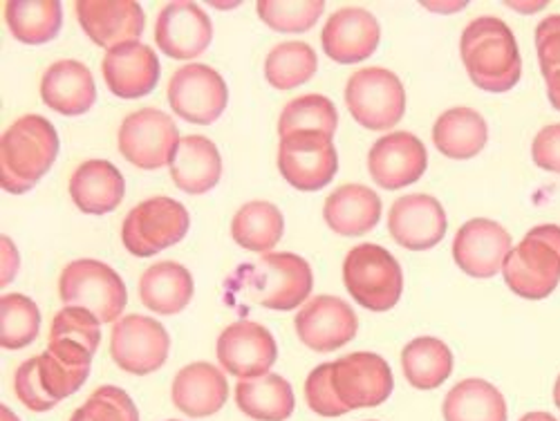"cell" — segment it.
<instances>
[{"label": "cell", "instance_id": "cell-1", "mask_svg": "<svg viewBox=\"0 0 560 421\" xmlns=\"http://www.w3.org/2000/svg\"><path fill=\"white\" fill-rule=\"evenodd\" d=\"M226 292L276 312H292L312 294L314 276L305 258L296 254H265L243 265L226 280Z\"/></svg>", "mask_w": 560, "mask_h": 421}, {"label": "cell", "instance_id": "cell-2", "mask_svg": "<svg viewBox=\"0 0 560 421\" xmlns=\"http://www.w3.org/2000/svg\"><path fill=\"white\" fill-rule=\"evenodd\" d=\"M459 55L471 81L487 92H506L523 77V59L511 27L495 16H480L462 32Z\"/></svg>", "mask_w": 560, "mask_h": 421}, {"label": "cell", "instance_id": "cell-3", "mask_svg": "<svg viewBox=\"0 0 560 421\" xmlns=\"http://www.w3.org/2000/svg\"><path fill=\"white\" fill-rule=\"evenodd\" d=\"M57 128L38 115L16 119L0 139V182L8 194H27L59 155Z\"/></svg>", "mask_w": 560, "mask_h": 421}, {"label": "cell", "instance_id": "cell-4", "mask_svg": "<svg viewBox=\"0 0 560 421\" xmlns=\"http://www.w3.org/2000/svg\"><path fill=\"white\" fill-rule=\"evenodd\" d=\"M506 288L527 301H542L560 283V226H534L502 265Z\"/></svg>", "mask_w": 560, "mask_h": 421}, {"label": "cell", "instance_id": "cell-5", "mask_svg": "<svg viewBox=\"0 0 560 421\" xmlns=\"http://www.w3.org/2000/svg\"><path fill=\"white\" fill-rule=\"evenodd\" d=\"M343 283L350 296L370 312L393 309L404 292V273L397 258L372 243H363L343 260Z\"/></svg>", "mask_w": 560, "mask_h": 421}, {"label": "cell", "instance_id": "cell-6", "mask_svg": "<svg viewBox=\"0 0 560 421\" xmlns=\"http://www.w3.org/2000/svg\"><path fill=\"white\" fill-rule=\"evenodd\" d=\"M59 299L66 307H83L100 323H113L124 314L128 292L119 273L102 260L81 258L63 267Z\"/></svg>", "mask_w": 560, "mask_h": 421}, {"label": "cell", "instance_id": "cell-7", "mask_svg": "<svg viewBox=\"0 0 560 421\" xmlns=\"http://www.w3.org/2000/svg\"><path fill=\"white\" fill-rule=\"evenodd\" d=\"M191 218L173 198H149L139 202L126 218L121 226L124 247L137 258H151L184 241L189 231Z\"/></svg>", "mask_w": 560, "mask_h": 421}, {"label": "cell", "instance_id": "cell-8", "mask_svg": "<svg viewBox=\"0 0 560 421\" xmlns=\"http://www.w3.org/2000/svg\"><path fill=\"white\" fill-rule=\"evenodd\" d=\"M346 106L368 130H390L406 113V90L386 68H363L346 83Z\"/></svg>", "mask_w": 560, "mask_h": 421}, {"label": "cell", "instance_id": "cell-9", "mask_svg": "<svg viewBox=\"0 0 560 421\" xmlns=\"http://www.w3.org/2000/svg\"><path fill=\"white\" fill-rule=\"evenodd\" d=\"M339 168L332 137L320 130H299L280 139L278 171L296 191H320Z\"/></svg>", "mask_w": 560, "mask_h": 421}, {"label": "cell", "instance_id": "cell-10", "mask_svg": "<svg viewBox=\"0 0 560 421\" xmlns=\"http://www.w3.org/2000/svg\"><path fill=\"white\" fill-rule=\"evenodd\" d=\"M117 144L124 160L139 171H160L171 166L179 147V132L166 113L142 108L121 121Z\"/></svg>", "mask_w": 560, "mask_h": 421}, {"label": "cell", "instance_id": "cell-11", "mask_svg": "<svg viewBox=\"0 0 560 421\" xmlns=\"http://www.w3.org/2000/svg\"><path fill=\"white\" fill-rule=\"evenodd\" d=\"M168 350V332L155 318L128 314L113 327L110 356L124 372L144 377V374H151L166 363Z\"/></svg>", "mask_w": 560, "mask_h": 421}, {"label": "cell", "instance_id": "cell-12", "mask_svg": "<svg viewBox=\"0 0 560 421\" xmlns=\"http://www.w3.org/2000/svg\"><path fill=\"white\" fill-rule=\"evenodd\" d=\"M229 102L226 83L213 68L189 63L179 68L168 81V104L186 121L209 126L220 119Z\"/></svg>", "mask_w": 560, "mask_h": 421}, {"label": "cell", "instance_id": "cell-13", "mask_svg": "<svg viewBox=\"0 0 560 421\" xmlns=\"http://www.w3.org/2000/svg\"><path fill=\"white\" fill-rule=\"evenodd\" d=\"M332 386L348 410L375 408L393 393V372L375 352H352L332 361Z\"/></svg>", "mask_w": 560, "mask_h": 421}, {"label": "cell", "instance_id": "cell-14", "mask_svg": "<svg viewBox=\"0 0 560 421\" xmlns=\"http://www.w3.org/2000/svg\"><path fill=\"white\" fill-rule=\"evenodd\" d=\"M215 354L220 365L238 379H256L269 374L278 348L265 325L254 320L231 323L218 337Z\"/></svg>", "mask_w": 560, "mask_h": 421}, {"label": "cell", "instance_id": "cell-15", "mask_svg": "<svg viewBox=\"0 0 560 421\" xmlns=\"http://www.w3.org/2000/svg\"><path fill=\"white\" fill-rule=\"evenodd\" d=\"M427 166L429 155L422 139L406 130L384 135L368 153V171L386 191L406 189L424 175Z\"/></svg>", "mask_w": 560, "mask_h": 421}, {"label": "cell", "instance_id": "cell-16", "mask_svg": "<svg viewBox=\"0 0 560 421\" xmlns=\"http://www.w3.org/2000/svg\"><path fill=\"white\" fill-rule=\"evenodd\" d=\"M513 249L509 231L487 218L464 222L453 241L455 265L471 278H493Z\"/></svg>", "mask_w": 560, "mask_h": 421}, {"label": "cell", "instance_id": "cell-17", "mask_svg": "<svg viewBox=\"0 0 560 421\" xmlns=\"http://www.w3.org/2000/svg\"><path fill=\"white\" fill-rule=\"evenodd\" d=\"M382 25L377 16L363 8H341L323 27V52L335 63H361L377 52Z\"/></svg>", "mask_w": 560, "mask_h": 421}, {"label": "cell", "instance_id": "cell-18", "mask_svg": "<svg viewBox=\"0 0 560 421\" xmlns=\"http://www.w3.org/2000/svg\"><path fill=\"white\" fill-rule=\"evenodd\" d=\"M299 339L314 352H335L357 337L359 318L337 296H316L296 314Z\"/></svg>", "mask_w": 560, "mask_h": 421}, {"label": "cell", "instance_id": "cell-19", "mask_svg": "<svg viewBox=\"0 0 560 421\" xmlns=\"http://www.w3.org/2000/svg\"><path fill=\"white\" fill-rule=\"evenodd\" d=\"M390 236L410 252H427L440 245L446 236L444 207L427 194L399 198L388 213Z\"/></svg>", "mask_w": 560, "mask_h": 421}, {"label": "cell", "instance_id": "cell-20", "mask_svg": "<svg viewBox=\"0 0 560 421\" xmlns=\"http://www.w3.org/2000/svg\"><path fill=\"white\" fill-rule=\"evenodd\" d=\"M74 10L83 32L100 48L113 50L144 34V10L132 0H79Z\"/></svg>", "mask_w": 560, "mask_h": 421}, {"label": "cell", "instance_id": "cell-21", "mask_svg": "<svg viewBox=\"0 0 560 421\" xmlns=\"http://www.w3.org/2000/svg\"><path fill=\"white\" fill-rule=\"evenodd\" d=\"M213 38V25L196 3H168L155 23V40L160 50L177 61L200 57Z\"/></svg>", "mask_w": 560, "mask_h": 421}, {"label": "cell", "instance_id": "cell-22", "mask_svg": "<svg viewBox=\"0 0 560 421\" xmlns=\"http://www.w3.org/2000/svg\"><path fill=\"white\" fill-rule=\"evenodd\" d=\"M108 90L119 100H142L160 79L158 55L144 43H124L108 50L102 63Z\"/></svg>", "mask_w": 560, "mask_h": 421}, {"label": "cell", "instance_id": "cell-23", "mask_svg": "<svg viewBox=\"0 0 560 421\" xmlns=\"http://www.w3.org/2000/svg\"><path fill=\"white\" fill-rule=\"evenodd\" d=\"M40 97L45 106L63 117L85 115L97 100L95 79L81 61H57L40 79Z\"/></svg>", "mask_w": 560, "mask_h": 421}, {"label": "cell", "instance_id": "cell-24", "mask_svg": "<svg viewBox=\"0 0 560 421\" xmlns=\"http://www.w3.org/2000/svg\"><path fill=\"white\" fill-rule=\"evenodd\" d=\"M171 397L179 412H184L186 417L202 419L222 410L229 397V384L220 367L198 361L177 372Z\"/></svg>", "mask_w": 560, "mask_h": 421}, {"label": "cell", "instance_id": "cell-25", "mask_svg": "<svg viewBox=\"0 0 560 421\" xmlns=\"http://www.w3.org/2000/svg\"><path fill=\"white\" fill-rule=\"evenodd\" d=\"M126 194L119 168L106 160H88L70 177V196L79 211L104 215L115 211Z\"/></svg>", "mask_w": 560, "mask_h": 421}, {"label": "cell", "instance_id": "cell-26", "mask_svg": "<svg viewBox=\"0 0 560 421\" xmlns=\"http://www.w3.org/2000/svg\"><path fill=\"white\" fill-rule=\"evenodd\" d=\"M323 218L339 236L357 238L380 224L382 200L363 184H343L325 200Z\"/></svg>", "mask_w": 560, "mask_h": 421}, {"label": "cell", "instance_id": "cell-27", "mask_svg": "<svg viewBox=\"0 0 560 421\" xmlns=\"http://www.w3.org/2000/svg\"><path fill=\"white\" fill-rule=\"evenodd\" d=\"M171 177L184 194L202 196L211 191L222 177L218 147L202 135L182 137L171 162Z\"/></svg>", "mask_w": 560, "mask_h": 421}, {"label": "cell", "instance_id": "cell-28", "mask_svg": "<svg viewBox=\"0 0 560 421\" xmlns=\"http://www.w3.org/2000/svg\"><path fill=\"white\" fill-rule=\"evenodd\" d=\"M92 354L88 348L57 339L48 343V350H45L40 359V379L45 390L50 393L57 401H63L72 397L88 379L90 365H92Z\"/></svg>", "mask_w": 560, "mask_h": 421}, {"label": "cell", "instance_id": "cell-29", "mask_svg": "<svg viewBox=\"0 0 560 421\" xmlns=\"http://www.w3.org/2000/svg\"><path fill=\"white\" fill-rule=\"evenodd\" d=\"M139 299L155 314H179L194 299V276L179 262H155L139 278Z\"/></svg>", "mask_w": 560, "mask_h": 421}, {"label": "cell", "instance_id": "cell-30", "mask_svg": "<svg viewBox=\"0 0 560 421\" xmlns=\"http://www.w3.org/2000/svg\"><path fill=\"white\" fill-rule=\"evenodd\" d=\"M487 142L489 126L474 108H451L442 113L433 126L435 149L451 160H471L485 151Z\"/></svg>", "mask_w": 560, "mask_h": 421}, {"label": "cell", "instance_id": "cell-31", "mask_svg": "<svg viewBox=\"0 0 560 421\" xmlns=\"http://www.w3.org/2000/svg\"><path fill=\"white\" fill-rule=\"evenodd\" d=\"M236 404L256 421H288L296 399L290 382L269 372L265 377L241 379L236 386Z\"/></svg>", "mask_w": 560, "mask_h": 421}, {"label": "cell", "instance_id": "cell-32", "mask_svg": "<svg viewBox=\"0 0 560 421\" xmlns=\"http://www.w3.org/2000/svg\"><path fill=\"white\" fill-rule=\"evenodd\" d=\"M504 395L485 379H464L444 399L446 421H506Z\"/></svg>", "mask_w": 560, "mask_h": 421}, {"label": "cell", "instance_id": "cell-33", "mask_svg": "<svg viewBox=\"0 0 560 421\" xmlns=\"http://www.w3.org/2000/svg\"><path fill=\"white\" fill-rule=\"evenodd\" d=\"M406 379L417 390L440 388L453 372V352L435 337H419L401 352Z\"/></svg>", "mask_w": 560, "mask_h": 421}, {"label": "cell", "instance_id": "cell-34", "mask_svg": "<svg viewBox=\"0 0 560 421\" xmlns=\"http://www.w3.org/2000/svg\"><path fill=\"white\" fill-rule=\"evenodd\" d=\"M5 21L16 40L43 45L61 32L63 8L59 0H10L5 3Z\"/></svg>", "mask_w": 560, "mask_h": 421}, {"label": "cell", "instance_id": "cell-35", "mask_svg": "<svg viewBox=\"0 0 560 421\" xmlns=\"http://www.w3.org/2000/svg\"><path fill=\"white\" fill-rule=\"evenodd\" d=\"M285 220L278 207L265 200L247 202L233 215L231 236L243 249L267 254L283 238Z\"/></svg>", "mask_w": 560, "mask_h": 421}, {"label": "cell", "instance_id": "cell-36", "mask_svg": "<svg viewBox=\"0 0 560 421\" xmlns=\"http://www.w3.org/2000/svg\"><path fill=\"white\" fill-rule=\"evenodd\" d=\"M318 68L316 52L303 40L280 43L267 55L265 77L278 90H292L307 83Z\"/></svg>", "mask_w": 560, "mask_h": 421}, {"label": "cell", "instance_id": "cell-37", "mask_svg": "<svg viewBox=\"0 0 560 421\" xmlns=\"http://www.w3.org/2000/svg\"><path fill=\"white\" fill-rule=\"evenodd\" d=\"M339 126L337 106L323 95H303L292 100L278 119L280 139L299 130H320L325 135H335Z\"/></svg>", "mask_w": 560, "mask_h": 421}, {"label": "cell", "instance_id": "cell-38", "mask_svg": "<svg viewBox=\"0 0 560 421\" xmlns=\"http://www.w3.org/2000/svg\"><path fill=\"white\" fill-rule=\"evenodd\" d=\"M0 346L3 350H23L36 341L40 330V312L30 296L5 294L0 301Z\"/></svg>", "mask_w": 560, "mask_h": 421}, {"label": "cell", "instance_id": "cell-39", "mask_svg": "<svg viewBox=\"0 0 560 421\" xmlns=\"http://www.w3.org/2000/svg\"><path fill=\"white\" fill-rule=\"evenodd\" d=\"M325 10L323 0H260L258 16L276 32H307Z\"/></svg>", "mask_w": 560, "mask_h": 421}, {"label": "cell", "instance_id": "cell-40", "mask_svg": "<svg viewBox=\"0 0 560 421\" xmlns=\"http://www.w3.org/2000/svg\"><path fill=\"white\" fill-rule=\"evenodd\" d=\"M536 52L549 104L560 110V14H551L536 25Z\"/></svg>", "mask_w": 560, "mask_h": 421}, {"label": "cell", "instance_id": "cell-41", "mask_svg": "<svg viewBox=\"0 0 560 421\" xmlns=\"http://www.w3.org/2000/svg\"><path fill=\"white\" fill-rule=\"evenodd\" d=\"M100 325H102L100 318L83 307H63L52 320L50 341H57V339L74 341L95 354L102 343Z\"/></svg>", "mask_w": 560, "mask_h": 421}, {"label": "cell", "instance_id": "cell-42", "mask_svg": "<svg viewBox=\"0 0 560 421\" xmlns=\"http://www.w3.org/2000/svg\"><path fill=\"white\" fill-rule=\"evenodd\" d=\"M83 410L92 421H139L130 395L117 386H102L88 397Z\"/></svg>", "mask_w": 560, "mask_h": 421}, {"label": "cell", "instance_id": "cell-43", "mask_svg": "<svg viewBox=\"0 0 560 421\" xmlns=\"http://www.w3.org/2000/svg\"><path fill=\"white\" fill-rule=\"evenodd\" d=\"M305 401L320 417H341L350 412L335 393L332 363H320L310 372L305 379Z\"/></svg>", "mask_w": 560, "mask_h": 421}, {"label": "cell", "instance_id": "cell-44", "mask_svg": "<svg viewBox=\"0 0 560 421\" xmlns=\"http://www.w3.org/2000/svg\"><path fill=\"white\" fill-rule=\"evenodd\" d=\"M14 390L16 397L34 412H48L52 410L59 401L55 397H50V393L45 390L43 379H40V359L34 356L30 361H25L14 377Z\"/></svg>", "mask_w": 560, "mask_h": 421}, {"label": "cell", "instance_id": "cell-45", "mask_svg": "<svg viewBox=\"0 0 560 421\" xmlns=\"http://www.w3.org/2000/svg\"><path fill=\"white\" fill-rule=\"evenodd\" d=\"M532 155L536 166L547 173L560 175V124L545 126L532 144Z\"/></svg>", "mask_w": 560, "mask_h": 421}, {"label": "cell", "instance_id": "cell-46", "mask_svg": "<svg viewBox=\"0 0 560 421\" xmlns=\"http://www.w3.org/2000/svg\"><path fill=\"white\" fill-rule=\"evenodd\" d=\"M0 247H3V278H0V283H3V288H5L12 283L14 273L19 269V252H16L12 238H8V236L0 238Z\"/></svg>", "mask_w": 560, "mask_h": 421}, {"label": "cell", "instance_id": "cell-47", "mask_svg": "<svg viewBox=\"0 0 560 421\" xmlns=\"http://www.w3.org/2000/svg\"><path fill=\"white\" fill-rule=\"evenodd\" d=\"M521 421H558V419L549 412H527L525 417H521Z\"/></svg>", "mask_w": 560, "mask_h": 421}, {"label": "cell", "instance_id": "cell-48", "mask_svg": "<svg viewBox=\"0 0 560 421\" xmlns=\"http://www.w3.org/2000/svg\"><path fill=\"white\" fill-rule=\"evenodd\" d=\"M511 8H518V12H527V14H532V12H538L540 8H545V3H534V5H525V3H509Z\"/></svg>", "mask_w": 560, "mask_h": 421}, {"label": "cell", "instance_id": "cell-49", "mask_svg": "<svg viewBox=\"0 0 560 421\" xmlns=\"http://www.w3.org/2000/svg\"><path fill=\"white\" fill-rule=\"evenodd\" d=\"M0 421H21L8 406L0 408Z\"/></svg>", "mask_w": 560, "mask_h": 421}, {"label": "cell", "instance_id": "cell-50", "mask_svg": "<svg viewBox=\"0 0 560 421\" xmlns=\"http://www.w3.org/2000/svg\"><path fill=\"white\" fill-rule=\"evenodd\" d=\"M70 421H92V419L88 417V412H85V410H83V406H81L79 410H74V412H72Z\"/></svg>", "mask_w": 560, "mask_h": 421}, {"label": "cell", "instance_id": "cell-51", "mask_svg": "<svg viewBox=\"0 0 560 421\" xmlns=\"http://www.w3.org/2000/svg\"><path fill=\"white\" fill-rule=\"evenodd\" d=\"M553 401H556V406L560 408V374H558L556 386H553Z\"/></svg>", "mask_w": 560, "mask_h": 421}, {"label": "cell", "instance_id": "cell-52", "mask_svg": "<svg viewBox=\"0 0 560 421\" xmlns=\"http://www.w3.org/2000/svg\"><path fill=\"white\" fill-rule=\"evenodd\" d=\"M168 421H175V419H168Z\"/></svg>", "mask_w": 560, "mask_h": 421}]
</instances>
